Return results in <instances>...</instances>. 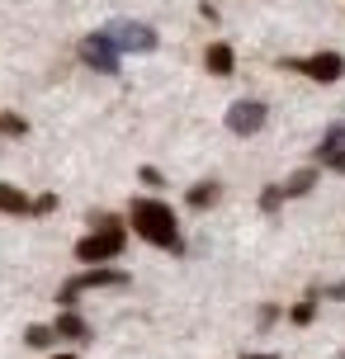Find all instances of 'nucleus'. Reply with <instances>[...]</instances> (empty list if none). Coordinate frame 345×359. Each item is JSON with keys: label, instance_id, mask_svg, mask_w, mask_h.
Returning a JSON list of instances; mask_svg holds the SVG:
<instances>
[{"label": "nucleus", "instance_id": "1", "mask_svg": "<svg viewBox=\"0 0 345 359\" xmlns=\"http://www.w3.org/2000/svg\"><path fill=\"white\" fill-rule=\"evenodd\" d=\"M128 217H133V227H137V236H142V241L161 246V251H175V255L184 251L180 227H175V213L165 208L161 198H133Z\"/></svg>", "mask_w": 345, "mask_h": 359}, {"label": "nucleus", "instance_id": "2", "mask_svg": "<svg viewBox=\"0 0 345 359\" xmlns=\"http://www.w3.org/2000/svg\"><path fill=\"white\" fill-rule=\"evenodd\" d=\"M123 246H128L123 227H119L114 217H104V222H100V232H90V236H81V241H76V260H81V265H104V260H119Z\"/></svg>", "mask_w": 345, "mask_h": 359}, {"label": "nucleus", "instance_id": "3", "mask_svg": "<svg viewBox=\"0 0 345 359\" xmlns=\"http://www.w3.org/2000/svg\"><path fill=\"white\" fill-rule=\"evenodd\" d=\"M279 67L308 76V81H317V86H336V81L345 76V57L341 53H312V57H284Z\"/></svg>", "mask_w": 345, "mask_h": 359}, {"label": "nucleus", "instance_id": "4", "mask_svg": "<svg viewBox=\"0 0 345 359\" xmlns=\"http://www.w3.org/2000/svg\"><path fill=\"white\" fill-rule=\"evenodd\" d=\"M86 288H128V274L123 269H104V265H95V269H86V274H76V279H67L62 284V298L57 303L62 307H72Z\"/></svg>", "mask_w": 345, "mask_h": 359}, {"label": "nucleus", "instance_id": "5", "mask_svg": "<svg viewBox=\"0 0 345 359\" xmlns=\"http://www.w3.org/2000/svg\"><path fill=\"white\" fill-rule=\"evenodd\" d=\"M104 34L114 38L119 53H151V48H156V29H147V24H137V19H114Z\"/></svg>", "mask_w": 345, "mask_h": 359}, {"label": "nucleus", "instance_id": "6", "mask_svg": "<svg viewBox=\"0 0 345 359\" xmlns=\"http://www.w3.org/2000/svg\"><path fill=\"white\" fill-rule=\"evenodd\" d=\"M81 62H86V67H95L100 76H119V48H114V38L109 34L81 38Z\"/></svg>", "mask_w": 345, "mask_h": 359}, {"label": "nucleus", "instance_id": "7", "mask_svg": "<svg viewBox=\"0 0 345 359\" xmlns=\"http://www.w3.org/2000/svg\"><path fill=\"white\" fill-rule=\"evenodd\" d=\"M227 128H232L236 137L260 133V128H265V104H260V100H236V104L227 109Z\"/></svg>", "mask_w": 345, "mask_h": 359}, {"label": "nucleus", "instance_id": "8", "mask_svg": "<svg viewBox=\"0 0 345 359\" xmlns=\"http://www.w3.org/2000/svg\"><path fill=\"white\" fill-rule=\"evenodd\" d=\"M57 336H62V341H90V322L76 317L72 307H62V317H57Z\"/></svg>", "mask_w": 345, "mask_h": 359}, {"label": "nucleus", "instance_id": "9", "mask_svg": "<svg viewBox=\"0 0 345 359\" xmlns=\"http://www.w3.org/2000/svg\"><path fill=\"white\" fill-rule=\"evenodd\" d=\"M317 161L327 165V170H341L345 175V137H322L317 142Z\"/></svg>", "mask_w": 345, "mask_h": 359}, {"label": "nucleus", "instance_id": "10", "mask_svg": "<svg viewBox=\"0 0 345 359\" xmlns=\"http://www.w3.org/2000/svg\"><path fill=\"white\" fill-rule=\"evenodd\" d=\"M0 213H34V198L24 194V189H15V184H0Z\"/></svg>", "mask_w": 345, "mask_h": 359}, {"label": "nucleus", "instance_id": "11", "mask_svg": "<svg viewBox=\"0 0 345 359\" xmlns=\"http://www.w3.org/2000/svg\"><path fill=\"white\" fill-rule=\"evenodd\" d=\"M203 62H208V72H213V76H232V67H236V57H232V48H227V43H213Z\"/></svg>", "mask_w": 345, "mask_h": 359}, {"label": "nucleus", "instance_id": "12", "mask_svg": "<svg viewBox=\"0 0 345 359\" xmlns=\"http://www.w3.org/2000/svg\"><path fill=\"white\" fill-rule=\"evenodd\" d=\"M312 184H317V165H308V170H293V175L284 180V194H289V198H303Z\"/></svg>", "mask_w": 345, "mask_h": 359}, {"label": "nucleus", "instance_id": "13", "mask_svg": "<svg viewBox=\"0 0 345 359\" xmlns=\"http://www.w3.org/2000/svg\"><path fill=\"white\" fill-rule=\"evenodd\" d=\"M53 341H57V326H29V331H24V345H29V350H48Z\"/></svg>", "mask_w": 345, "mask_h": 359}, {"label": "nucleus", "instance_id": "14", "mask_svg": "<svg viewBox=\"0 0 345 359\" xmlns=\"http://www.w3.org/2000/svg\"><path fill=\"white\" fill-rule=\"evenodd\" d=\"M213 198H218V184H213V180H199V184L189 189V208H208Z\"/></svg>", "mask_w": 345, "mask_h": 359}, {"label": "nucleus", "instance_id": "15", "mask_svg": "<svg viewBox=\"0 0 345 359\" xmlns=\"http://www.w3.org/2000/svg\"><path fill=\"white\" fill-rule=\"evenodd\" d=\"M312 317H317V293H308V298H303V303L293 307V312H289V322H293V326H308Z\"/></svg>", "mask_w": 345, "mask_h": 359}, {"label": "nucleus", "instance_id": "16", "mask_svg": "<svg viewBox=\"0 0 345 359\" xmlns=\"http://www.w3.org/2000/svg\"><path fill=\"white\" fill-rule=\"evenodd\" d=\"M29 123H24V114H0V137H24Z\"/></svg>", "mask_w": 345, "mask_h": 359}, {"label": "nucleus", "instance_id": "17", "mask_svg": "<svg viewBox=\"0 0 345 359\" xmlns=\"http://www.w3.org/2000/svg\"><path fill=\"white\" fill-rule=\"evenodd\" d=\"M284 184H270V189H265V194H260V208H265V213H274V208H279V203H284Z\"/></svg>", "mask_w": 345, "mask_h": 359}, {"label": "nucleus", "instance_id": "18", "mask_svg": "<svg viewBox=\"0 0 345 359\" xmlns=\"http://www.w3.org/2000/svg\"><path fill=\"white\" fill-rule=\"evenodd\" d=\"M53 208H57L53 194H38V198H34V213H53Z\"/></svg>", "mask_w": 345, "mask_h": 359}, {"label": "nucleus", "instance_id": "19", "mask_svg": "<svg viewBox=\"0 0 345 359\" xmlns=\"http://www.w3.org/2000/svg\"><path fill=\"white\" fill-rule=\"evenodd\" d=\"M327 298H331V303H345V279H341V284H327Z\"/></svg>", "mask_w": 345, "mask_h": 359}, {"label": "nucleus", "instance_id": "20", "mask_svg": "<svg viewBox=\"0 0 345 359\" xmlns=\"http://www.w3.org/2000/svg\"><path fill=\"white\" fill-rule=\"evenodd\" d=\"M241 359H274V355H241Z\"/></svg>", "mask_w": 345, "mask_h": 359}, {"label": "nucleus", "instance_id": "21", "mask_svg": "<svg viewBox=\"0 0 345 359\" xmlns=\"http://www.w3.org/2000/svg\"><path fill=\"white\" fill-rule=\"evenodd\" d=\"M57 359H76V355H57Z\"/></svg>", "mask_w": 345, "mask_h": 359}]
</instances>
